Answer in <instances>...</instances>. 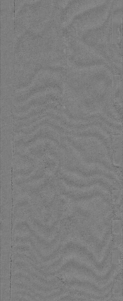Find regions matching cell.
I'll return each mask as SVG.
<instances>
[{
	"label": "cell",
	"instance_id": "1",
	"mask_svg": "<svg viewBox=\"0 0 123 301\" xmlns=\"http://www.w3.org/2000/svg\"><path fill=\"white\" fill-rule=\"evenodd\" d=\"M112 262L113 264L118 265L121 260V252L118 249H113L112 253Z\"/></svg>",
	"mask_w": 123,
	"mask_h": 301
},
{
	"label": "cell",
	"instance_id": "2",
	"mask_svg": "<svg viewBox=\"0 0 123 301\" xmlns=\"http://www.w3.org/2000/svg\"><path fill=\"white\" fill-rule=\"evenodd\" d=\"M112 293L114 295H120L122 292V285L121 280H117L114 283L112 290Z\"/></svg>",
	"mask_w": 123,
	"mask_h": 301
},
{
	"label": "cell",
	"instance_id": "3",
	"mask_svg": "<svg viewBox=\"0 0 123 301\" xmlns=\"http://www.w3.org/2000/svg\"><path fill=\"white\" fill-rule=\"evenodd\" d=\"M121 222L120 220H114L112 222V233L114 235L120 234L121 232Z\"/></svg>",
	"mask_w": 123,
	"mask_h": 301
}]
</instances>
